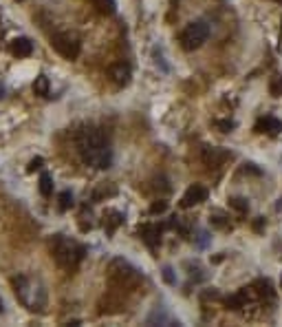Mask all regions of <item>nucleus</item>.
Masks as SVG:
<instances>
[{
    "label": "nucleus",
    "instance_id": "1",
    "mask_svg": "<svg viewBox=\"0 0 282 327\" xmlns=\"http://www.w3.org/2000/svg\"><path fill=\"white\" fill-rule=\"evenodd\" d=\"M75 144H78V151L82 155V162L91 168H108L112 162V151L106 142V137L101 135L93 126H84V129L78 131V137H75Z\"/></svg>",
    "mask_w": 282,
    "mask_h": 327
},
{
    "label": "nucleus",
    "instance_id": "2",
    "mask_svg": "<svg viewBox=\"0 0 282 327\" xmlns=\"http://www.w3.org/2000/svg\"><path fill=\"white\" fill-rule=\"evenodd\" d=\"M51 250H53L55 261L62 265V268H66V270H75L80 265L82 259H84V248H82L78 241L66 239V237H62V234H58V237L53 239Z\"/></svg>",
    "mask_w": 282,
    "mask_h": 327
},
{
    "label": "nucleus",
    "instance_id": "3",
    "mask_svg": "<svg viewBox=\"0 0 282 327\" xmlns=\"http://www.w3.org/2000/svg\"><path fill=\"white\" fill-rule=\"evenodd\" d=\"M13 288H16V294L18 299L27 305L29 310H42L44 303H47V294H44L42 285L35 283L33 279L29 277H18L13 279Z\"/></svg>",
    "mask_w": 282,
    "mask_h": 327
},
{
    "label": "nucleus",
    "instance_id": "4",
    "mask_svg": "<svg viewBox=\"0 0 282 327\" xmlns=\"http://www.w3.org/2000/svg\"><path fill=\"white\" fill-rule=\"evenodd\" d=\"M108 279L117 288H135L139 283V272L126 259H115L108 265Z\"/></svg>",
    "mask_w": 282,
    "mask_h": 327
},
{
    "label": "nucleus",
    "instance_id": "5",
    "mask_svg": "<svg viewBox=\"0 0 282 327\" xmlns=\"http://www.w3.org/2000/svg\"><path fill=\"white\" fill-rule=\"evenodd\" d=\"M209 29L205 22H192L183 29L181 33V47L186 51H194V49H201L203 42L207 40Z\"/></svg>",
    "mask_w": 282,
    "mask_h": 327
},
{
    "label": "nucleus",
    "instance_id": "6",
    "mask_svg": "<svg viewBox=\"0 0 282 327\" xmlns=\"http://www.w3.org/2000/svg\"><path fill=\"white\" fill-rule=\"evenodd\" d=\"M51 47L66 60H75L80 55V40L71 33H55L51 38Z\"/></svg>",
    "mask_w": 282,
    "mask_h": 327
},
{
    "label": "nucleus",
    "instance_id": "7",
    "mask_svg": "<svg viewBox=\"0 0 282 327\" xmlns=\"http://www.w3.org/2000/svg\"><path fill=\"white\" fill-rule=\"evenodd\" d=\"M205 199H207V188L201 186V183H194V186H189L186 190V195H183V199H181V206L183 208H192V206L203 203Z\"/></svg>",
    "mask_w": 282,
    "mask_h": 327
},
{
    "label": "nucleus",
    "instance_id": "8",
    "mask_svg": "<svg viewBox=\"0 0 282 327\" xmlns=\"http://www.w3.org/2000/svg\"><path fill=\"white\" fill-rule=\"evenodd\" d=\"M108 75H110V80L115 82L117 86H126V84H130L132 71H130V66H128L126 62H115V64H110Z\"/></svg>",
    "mask_w": 282,
    "mask_h": 327
},
{
    "label": "nucleus",
    "instance_id": "9",
    "mask_svg": "<svg viewBox=\"0 0 282 327\" xmlns=\"http://www.w3.org/2000/svg\"><path fill=\"white\" fill-rule=\"evenodd\" d=\"M256 133H267V135H278L282 133V122L276 120V117L267 115L263 120L256 122Z\"/></svg>",
    "mask_w": 282,
    "mask_h": 327
},
{
    "label": "nucleus",
    "instance_id": "10",
    "mask_svg": "<svg viewBox=\"0 0 282 327\" xmlns=\"http://www.w3.org/2000/svg\"><path fill=\"white\" fill-rule=\"evenodd\" d=\"M139 234H141L143 241L150 245V248H157L159 241H161V228H159V226H141Z\"/></svg>",
    "mask_w": 282,
    "mask_h": 327
},
{
    "label": "nucleus",
    "instance_id": "11",
    "mask_svg": "<svg viewBox=\"0 0 282 327\" xmlns=\"http://www.w3.org/2000/svg\"><path fill=\"white\" fill-rule=\"evenodd\" d=\"M11 51H13V55H18V58H27V55H31L33 44L29 38H16L11 42Z\"/></svg>",
    "mask_w": 282,
    "mask_h": 327
},
{
    "label": "nucleus",
    "instance_id": "12",
    "mask_svg": "<svg viewBox=\"0 0 282 327\" xmlns=\"http://www.w3.org/2000/svg\"><path fill=\"white\" fill-rule=\"evenodd\" d=\"M89 2L93 4V7L99 13H104V16H112V13H115V9H117L115 0H89Z\"/></svg>",
    "mask_w": 282,
    "mask_h": 327
},
{
    "label": "nucleus",
    "instance_id": "13",
    "mask_svg": "<svg viewBox=\"0 0 282 327\" xmlns=\"http://www.w3.org/2000/svg\"><path fill=\"white\" fill-rule=\"evenodd\" d=\"M203 160H205V164H207V166H218V164L225 160V153L218 151V148H205Z\"/></svg>",
    "mask_w": 282,
    "mask_h": 327
},
{
    "label": "nucleus",
    "instance_id": "14",
    "mask_svg": "<svg viewBox=\"0 0 282 327\" xmlns=\"http://www.w3.org/2000/svg\"><path fill=\"white\" fill-rule=\"evenodd\" d=\"M124 221V214L117 212V210H110L104 214V228L108 230V232H115V228L119 226V223Z\"/></svg>",
    "mask_w": 282,
    "mask_h": 327
},
{
    "label": "nucleus",
    "instance_id": "15",
    "mask_svg": "<svg viewBox=\"0 0 282 327\" xmlns=\"http://www.w3.org/2000/svg\"><path fill=\"white\" fill-rule=\"evenodd\" d=\"M33 91H35V95H42V98H47V95H49V78H47V75H38V78H35Z\"/></svg>",
    "mask_w": 282,
    "mask_h": 327
},
{
    "label": "nucleus",
    "instance_id": "16",
    "mask_svg": "<svg viewBox=\"0 0 282 327\" xmlns=\"http://www.w3.org/2000/svg\"><path fill=\"white\" fill-rule=\"evenodd\" d=\"M40 192H42V197H51V192H53V179L49 172H42V177H40Z\"/></svg>",
    "mask_w": 282,
    "mask_h": 327
},
{
    "label": "nucleus",
    "instance_id": "17",
    "mask_svg": "<svg viewBox=\"0 0 282 327\" xmlns=\"http://www.w3.org/2000/svg\"><path fill=\"white\" fill-rule=\"evenodd\" d=\"M73 206V195H71L69 190H64L62 195H60V210H69V208Z\"/></svg>",
    "mask_w": 282,
    "mask_h": 327
},
{
    "label": "nucleus",
    "instance_id": "18",
    "mask_svg": "<svg viewBox=\"0 0 282 327\" xmlns=\"http://www.w3.org/2000/svg\"><path fill=\"white\" fill-rule=\"evenodd\" d=\"M229 206H232V208H236V210H238V212H247V201H245V199L243 197H234V199H229Z\"/></svg>",
    "mask_w": 282,
    "mask_h": 327
},
{
    "label": "nucleus",
    "instance_id": "19",
    "mask_svg": "<svg viewBox=\"0 0 282 327\" xmlns=\"http://www.w3.org/2000/svg\"><path fill=\"white\" fill-rule=\"evenodd\" d=\"M269 91H271V95H274V98H280V95H282V78H280V75L271 80Z\"/></svg>",
    "mask_w": 282,
    "mask_h": 327
},
{
    "label": "nucleus",
    "instance_id": "20",
    "mask_svg": "<svg viewBox=\"0 0 282 327\" xmlns=\"http://www.w3.org/2000/svg\"><path fill=\"white\" fill-rule=\"evenodd\" d=\"M166 208H168V201L159 199V201H155V203L150 206V212H152V214H161V212H166Z\"/></svg>",
    "mask_w": 282,
    "mask_h": 327
},
{
    "label": "nucleus",
    "instance_id": "21",
    "mask_svg": "<svg viewBox=\"0 0 282 327\" xmlns=\"http://www.w3.org/2000/svg\"><path fill=\"white\" fill-rule=\"evenodd\" d=\"M42 164H44V160H42V157H35V160H31V162H29V166H27V172H35V170H40V168H42Z\"/></svg>",
    "mask_w": 282,
    "mask_h": 327
},
{
    "label": "nucleus",
    "instance_id": "22",
    "mask_svg": "<svg viewBox=\"0 0 282 327\" xmlns=\"http://www.w3.org/2000/svg\"><path fill=\"white\" fill-rule=\"evenodd\" d=\"M218 126L223 129V133H229V129H234V122H218Z\"/></svg>",
    "mask_w": 282,
    "mask_h": 327
},
{
    "label": "nucleus",
    "instance_id": "23",
    "mask_svg": "<svg viewBox=\"0 0 282 327\" xmlns=\"http://www.w3.org/2000/svg\"><path fill=\"white\" fill-rule=\"evenodd\" d=\"M163 279H166L168 283H174V279H172V270H170V268L163 270Z\"/></svg>",
    "mask_w": 282,
    "mask_h": 327
},
{
    "label": "nucleus",
    "instance_id": "24",
    "mask_svg": "<svg viewBox=\"0 0 282 327\" xmlns=\"http://www.w3.org/2000/svg\"><path fill=\"white\" fill-rule=\"evenodd\" d=\"M0 312H2V301H0Z\"/></svg>",
    "mask_w": 282,
    "mask_h": 327
},
{
    "label": "nucleus",
    "instance_id": "25",
    "mask_svg": "<svg viewBox=\"0 0 282 327\" xmlns=\"http://www.w3.org/2000/svg\"><path fill=\"white\" fill-rule=\"evenodd\" d=\"M280 285H282V277H280Z\"/></svg>",
    "mask_w": 282,
    "mask_h": 327
}]
</instances>
